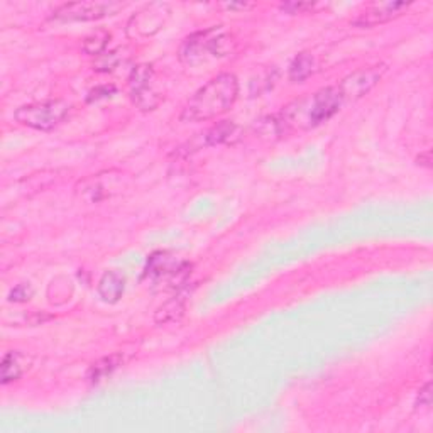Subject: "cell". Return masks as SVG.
<instances>
[{"instance_id":"6da1fadb","label":"cell","mask_w":433,"mask_h":433,"mask_svg":"<svg viewBox=\"0 0 433 433\" xmlns=\"http://www.w3.org/2000/svg\"><path fill=\"white\" fill-rule=\"evenodd\" d=\"M344 103L346 102H344L339 88H322L315 94H308L288 103L279 112L276 127L281 132L315 129L334 117Z\"/></svg>"},{"instance_id":"7a4b0ae2","label":"cell","mask_w":433,"mask_h":433,"mask_svg":"<svg viewBox=\"0 0 433 433\" xmlns=\"http://www.w3.org/2000/svg\"><path fill=\"white\" fill-rule=\"evenodd\" d=\"M239 95V82L232 73H222L212 78L207 85L188 100L182 112L183 122H202L226 112L235 103Z\"/></svg>"},{"instance_id":"3957f363","label":"cell","mask_w":433,"mask_h":433,"mask_svg":"<svg viewBox=\"0 0 433 433\" xmlns=\"http://www.w3.org/2000/svg\"><path fill=\"white\" fill-rule=\"evenodd\" d=\"M234 46V36L222 26H214L184 39L179 47V59L188 66H200L214 59L226 58Z\"/></svg>"},{"instance_id":"277c9868","label":"cell","mask_w":433,"mask_h":433,"mask_svg":"<svg viewBox=\"0 0 433 433\" xmlns=\"http://www.w3.org/2000/svg\"><path fill=\"white\" fill-rule=\"evenodd\" d=\"M68 112H70V105L65 100H47V102L19 107L14 117L19 124L33 127L36 131H51L66 117Z\"/></svg>"},{"instance_id":"5b68a950","label":"cell","mask_w":433,"mask_h":433,"mask_svg":"<svg viewBox=\"0 0 433 433\" xmlns=\"http://www.w3.org/2000/svg\"><path fill=\"white\" fill-rule=\"evenodd\" d=\"M191 266L184 260L176 259L175 256L168 252H156L147 260L146 278H149L154 283H184V279L190 274Z\"/></svg>"},{"instance_id":"8992f818","label":"cell","mask_w":433,"mask_h":433,"mask_svg":"<svg viewBox=\"0 0 433 433\" xmlns=\"http://www.w3.org/2000/svg\"><path fill=\"white\" fill-rule=\"evenodd\" d=\"M124 3L120 2H70L58 7L53 12V19L58 21H98V19L114 15Z\"/></svg>"},{"instance_id":"52a82bcc","label":"cell","mask_w":433,"mask_h":433,"mask_svg":"<svg viewBox=\"0 0 433 433\" xmlns=\"http://www.w3.org/2000/svg\"><path fill=\"white\" fill-rule=\"evenodd\" d=\"M131 98L141 110H154L161 102V95L154 90V71L149 65H139L129 76Z\"/></svg>"},{"instance_id":"ba28073f","label":"cell","mask_w":433,"mask_h":433,"mask_svg":"<svg viewBox=\"0 0 433 433\" xmlns=\"http://www.w3.org/2000/svg\"><path fill=\"white\" fill-rule=\"evenodd\" d=\"M384 71H386V68L379 65L364 68V70H358L352 75L346 76V78L337 85L344 102H355V100L362 98L364 95L369 94L372 88L378 85L379 80L383 78Z\"/></svg>"},{"instance_id":"9c48e42d","label":"cell","mask_w":433,"mask_h":433,"mask_svg":"<svg viewBox=\"0 0 433 433\" xmlns=\"http://www.w3.org/2000/svg\"><path fill=\"white\" fill-rule=\"evenodd\" d=\"M411 6V2H372L366 7V10L360 12L358 17L352 21L354 26L359 27H374L379 24L390 22L392 19L399 17L408 7Z\"/></svg>"},{"instance_id":"30bf717a","label":"cell","mask_w":433,"mask_h":433,"mask_svg":"<svg viewBox=\"0 0 433 433\" xmlns=\"http://www.w3.org/2000/svg\"><path fill=\"white\" fill-rule=\"evenodd\" d=\"M168 14H170V7L166 3H151L131 19L129 33L132 34V31H134V36L154 34L166 21Z\"/></svg>"},{"instance_id":"8fae6325","label":"cell","mask_w":433,"mask_h":433,"mask_svg":"<svg viewBox=\"0 0 433 433\" xmlns=\"http://www.w3.org/2000/svg\"><path fill=\"white\" fill-rule=\"evenodd\" d=\"M126 290V279L115 271H107L98 281V295L105 303H117Z\"/></svg>"},{"instance_id":"7c38bea8","label":"cell","mask_w":433,"mask_h":433,"mask_svg":"<svg viewBox=\"0 0 433 433\" xmlns=\"http://www.w3.org/2000/svg\"><path fill=\"white\" fill-rule=\"evenodd\" d=\"M120 362H122V358H120L119 354L107 355V358L97 360V362L91 364V367L88 369V374H87L88 381H90L91 384L100 383V381L108 378V376H110L112 372L120 366Z\"/></svg>"},{"instance_id":"4fadbf2b","label":"cell","mask_w":433,"mask_h":433,"mask_svg":"<svg viewBox=\"0 0 433 433\" xmlns=\"http://www.w3.org/2000/svg\"><path fill=\"white\" fill-rule=\"evenodd\" d=\"M24 358L21 352H7L2 359V384H9L12 381L19 379L24 372Z\"/></svg>"},{"instance_id":"5bb4252c","label":"cell","mask_w":433,"mask_h":433,"mask_svg":"<svg viewBox=\"0 0 433 433\" xmlns=\"http://www.w3.org/2000/svg\"><path fill=\"white\" fill-rule=\"evenodd\" d=\"M315 71V59L308 53H302L293 59L290 66V80L295 83L304 82Z\"/></svg>"},{"instance_id":"9a60e30c","label":"cell","mask_w":433,"mask_h":433,"mask_svg":"<svg viewBox=\"0 0 433 433\" xmlns=\"http://www.w3.org/2000/svg\"><path fill=\"white\" fill-rule=\"evenodd\" d=\"M183 302H184V298H182V296H178V298L168 302L161 310L158 311V315H156V322L166 323V322H175V320H178L184 311Z\"/></svg>"},{"instance_id":"2e32d148","label":"cell","mask_w":433,"mask_h":433,"mask_svg":"<svg viewBox=\"0 0 433 433\" xmlns=\"http://www.w3.org/2000/svg\"><path fill=\"white\" fill-rule=\"evenodd\" d=\"M235 131V126L232 122H222L219 124V126L214 127V129H210L207 132L205 139H207V144H210V146H215V144H220V142H226L230 139V135L234 134Z\"/></svg>"},{"instance_id":"e0dca14e","label":"cell","mask_w":433,"mask_h":433,"mask_svg":"<svg viewBox=\"0 0 433 433\" xmlns=\"http://www.w3.org/2000/svg\"><path fill=\"white\" fill-rule=\"evenodd\" d=\"M108 38H110V36L103 33V31H98V33L88 36L85 39V44H83V50H85V53L88 54H100L105 50Z\"/></svg>"},{"instance_id":"ac0fdd59","label":"cell","mask_w":433,"mask_h":433,"mask_svg":"<svg viewBox=\"0 0 433 433\" xmlns=\"http://www.w3.org/2000/svg\"><path fill=\"white\" fill-rule=\"evenodd\" d=\"M320 7H323L322 3L315 2H286L279 6V9L288 12V14H307V12H315Z\"/></svg>"},{"instance_id":"d6986e66","label":"cell","mask_w":433,"mask_h":433,"mask_svg":"<svg viewBox=\"0 0 433 433\" xmlns=\"http://www.w3.org/2000/svg\"><path fill=\"white\" fill-rule=\"evenodd\" d=\"M31 296H33V290H31L29 286H26V284H19V286H15L14 290L10 291L9 300L10 302L21 303V302H27Z\"/></svg>"},{"instance_id":"ffe728a7","label":"cell","mask_w":433,"mask_h":433,"mask_svg":"<svg viewBox=\"0 0 433 433\" xmlns=\"http://www.w3.org/2000/svg\"><path fill=\"white\" fill-rule=\"evenodd\" d=\"M430 383L425 384L423 390H420V395H418V403L420 406H430L432 403V392H430Z\"/></svg>"},{"instance_id":"44dd1931","label":"cell","mask_w":433,"mask_h":433,"mask_svg":"<svg viewBox=\"0 0 433 433\" xmlns=\"http://www.w3.org/2000/svg\"><path fill=\"white\" fill-rule=\"evenodd\" d=\"M114 91H115V87H112V85L98 87V88H95V90L90 91V100L100 98V97H107V95L114 94Z\"/></svg>"},{"instance_id":"7402d4cb","label":"cell","mask_w":433,"mask_h":433,"mask_svg":"<svg viewBox=\"0 0 433 433\" xmlns=\"http://www.w3.org/2000/svg\"><path fill=\"white\" fill-rule=\"evenodd\" d=\"M227 9L230 10H247V9H252V3H226Z\"/></svg>"},{"instance_id":"603a6c76","label":"cell","mask_w":433,"mask_h":433,"mask_svg":"<svg viewBox=\"0 0 433 433\" xmlns=\"http://www.w3.org/2000/svg\"><path fill=\"white\" fill-rule=\"evenodd\" d=\"M418 161H420L418 164H422V166L430 168V163H432V159H430V151H427V152H425V154H420Z\"/></svg>"}]
</instances>
